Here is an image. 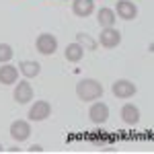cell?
<instances>
[{"instance_id":"d6986e66","label":"cell","mask_w":154,"mask_h":154,"mask_svg":"<svg viewBox=\"0 0 154 154\" xmlns=\"http://www.w3.org/2000/svg\"><path fill=\"white\" fill-rule=\"evenodd\" d=\"M2 148H4V146H2V144H0V150H2Z\"/></svg>"},{"instance_id":"7a4b0ae2","label":"cell","mask_w":154,"mask_h":154,"mask_svg":"<svg viewBox=\"0 0 154 154\" xmlns=\"http://www.w3.org/2000/svg\"><path fill=\"white\" fill-rule=\"evenodd\" d=\"M35 49L39 54H43V56H51L58 49V39L51 35V33H41L35 39Z\"/></svg>"},{"instance_id":"277c9868","label":"cell","mask_w":154,"mask_h":154,"mask_svg":"<svg viewBox=\"0 0 154 154\" xmlns=\"http://www.w3.org/2000/svg\"><path fill=\"white\" fill-rule=\"evenodd\" d=\"M11 136H12L14 142H25V140L31 136V125H29V121H25V119H17V121H12Z\"/></svg>"},{"instance_id":"7c38bea8","label":"cell","mask_w":154,"mask_h":154,"mask_svg":"<svg viewBox=\"0 0 154 154\" xmlns=\"http://www.w3.org/2000/svg\"><path fill=\"white\" fill-rule=\"evenodd\" d=\"M19 78V72L14 66H11L8 62L4 66H0V84H14Z\"/></svg>"},{"instance_id":"5bb4252c","label":"cell","mask_w":154,"mask_h":154,"mask_svg":"<svg viewBox=\"0 0 154 154\" xmlns=\"http://www.w3.org/2000/svg\"><path fill=\"white\" fill-rule=\"evenodd\" d=\"M19 66H21L19 70H21V74H23L25 78H35L37 74L41 72V66H39L37 62H31V60H25V62H21Z\"/></svg>"},{"instance_id":"3957f363","label":"cell","mask_w":154,"mask_h":154,"mask_svg":"<svg viewBox=\"0 0 154 154\" xmlns=\"http://www.w3.org/2000/svg\"><path fill=\"white\" fill-rule=\"evenodd\" d=\"M119 41H121V33H119L115 27H105L101 33H99V43L103 48L111 49V48H117Z\"/></svg>"},{"instance_id":"2e32d148","label":"cell","mask_w":154,"mask_h":154,"mask_svg":"<svg viewBox=\"0 0 154 154\" xmlns=\"http://www.w3.org/2000/svg\"><path fill=\"white\" fill-rule=\"evenodd\" d=\"M76 43H80L84 49H91V51L97 49V45H99L95 39H93V37H88L86 33H76Z\"/></svg>"},{"instance_id":"5b68a950","label":"cell","mask_w":154,"mask_h":154,"mask_svg":"<svg viewBox=\"0 0 154 154\" xmlns=\"http://www.w3.org/2000/svg\"><path fill=\"white\" fill-rule=\"evenodd\" d=\"M51 115V105L48 101H37L33 103V107L29 109V119L31 121H43Z\"/></svg>"},{"instance_id":"4fadbf2b","label":"cell","mask_w":154,"mask_h":154,"mask_svg":"<svg viewBox=\"0 0 154 154\" xmlns=\"http://www.w3.org/2000/svg\"><path fill=\"white\" fill-rule=\"evenodd\" d=\"M82 56H84V48L80 45V43H70V45H66V49H64V58L68 60V62H80L82 60Z\"/></svg>"},{"instance_id":"e0dca14e","label":"cell","mask_w":154,"mask_h":154,"mask_svg":"<svg viewBox=\"0 0 154 154\" xmlns=\"http://www.w3.org/2000/svg\"><path fill=\"white\" fill-rule=\"evenodd\" d=\"M12 48L8 45V43H0V64H6V62H11L12 58Z\"/></svg>"},{"instance_id":"ba28073f","label":"cell","mask_w":154,"mask_h":154,"mask_svg":"<svg viewBox=\"0 0 154 154\" xmlns=\"http://www.w3.org/2000/svg\"><path fill=\"white\" fill-rule=\"evenodd\" d=\"M111 91H113V95L117 97V99H130V97L136 95V84L130 82V80H117V82H113L111 86Z\"/></svg>"},{"instance_id":"ac0fdd59","label":"cell","mask_w":154,"mask_h":154,"mask_svg":"<svg viewBox=\"0 0 154 154\" xmlns=\"http://www.w3.org/2000/svg\"><path fill=\"white\" fill-rule=\"evenodd\" d=\"M29 150H31V152H43V148H41L39 144H33V146H31Z\"/></svg>"},{"instance_id":"8992f818","label":"cell","mask_w":154,"mask_h":154,"mask_svg":"<svg viewBox=\"0 0 154 154\" xmlns=\"http://www.w3.org/2000/svg\"><path fill=\"white\" fill-rule=\"evenodd\" d=\"M88 115H91V121H93V123L103 125L107 119H109V107H107L103 101L93 103V105H91V109H88Z\"/></svg>"},{"instance_id":"9a60e30c","label":"cell","mask_w":154,"mask_h":154,"mask_svg":"<svg viewBox=\"0 0 154 154\" xmlns=\"http://www.w3.org/2000/svg\"><path fill=\"white\" fill-rule=\"evenodd\" d=\"M97 21L99 25L105 29V27H113L115 25V11H111V8H101V11L97 12Z\"/></svg>"},{"instance_id":"6da1fadb","label":"cell","mask_w":154,"mask_h":154,"mask_svg":"<svg viewBox=\"0 0 154 154\" xmlns=\"http://www.w3.org/2000/svg\"><path fill=\"white\" fill-rule=\"evenodd\" d=\"M76 95L82 101H95L103 97V84L95 78H84L76 84Z\"/></svg>"},{"instance_id":"9c48e42d","label":"cell","mask_w":154,"mask_h":154,"mask_svg":"<svg viewBox=\"0 0 154 154\" xmlns=\"http://www.w3.org/2000/svg\"><path fill=\"white\" fill-rule=\"evenodd\" d=\"M12 97H14V101H17V103L25 105V103H29V101L33 99V86L27 82V80H23V82L17 84V88H14Z\"/></svg>"},{"instance_id":"8fae6325","label":"cell","mask_w":154,"mask_h":154,"mask_svg":"<svg viewBox=\"0 0 154 154\" xmlns=\"http://www.w3.org/2000/svg\"><path fill=\"white\" fill-rule=\"evenodd\" d=\"M121 119L128 125H136L140 121V109L136 105H131V103H125V105L121 107Z\"/></svg>"},{"instance_id":"30bf717a","label":"cell","mask_w":154,"mask_h":154,"mask_svg":"<svg viewBox=\"0 0 154 154\" xmlns=\"http://www.w3.org/2000/svg\"><path fill=\"white\" fill-rule=\"evenodd\" d=\"M72 12L76 17H91L95 12V2L93 0H72Z\"/></svg>"},{"instance_id":"52a82bcc","label":"cell","mask_w":154,"mask_h":154,"mask_svg":"<svg viewBox=\"0 0 154 154\" xmlns=\"http://www.w3.org/2000/svg\"><path fill=\"white\" fill-rule=\"evenodd\" d=\"M115 11H117V17L123 19V21H134V19L138 17V6H136L131 0H119Z\"/></svg>"}]
</instances>
